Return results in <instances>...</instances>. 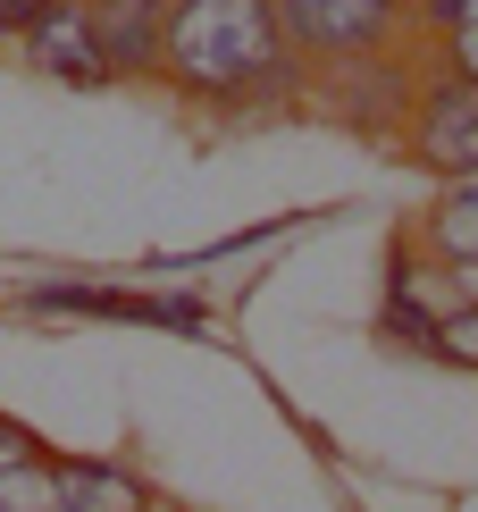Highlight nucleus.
Returning <instances> with one entry per match:
<instances>
[{
  "label": "nucleus",
  "mask_w": 478,
  "mask_h": 512,
  "mask_svg": "<svg viewBox=\"0 0 478 512\" xmlns=\"http://www.w3.org/2000/svg\"><path fill=\"white\" fill-rule=\"evenodd\" d=\"M42 512H160L151 487L126 471V462H59L51 454V479H42Z\"/></svg>",
  "instance_id": "nucleus-6"
},
{
  "label": "nucleus",
  "mask_w": 478,
  "mask_h": 512,
  "mask_svg": "<svg viewBox=\"0 0 478 512\" xmlns=\"http://www.w3.org/2000/svg\"><path fill=\"white\" fill-rule=\"evenodd\" d=\"M26 311H59V319H126V328H202L193 294H126V286H34Z\"/></svg>",
  "instance_id": "nucleus-5"
},
{
  "label": "nucleus",
  "mask_w": 478,
  "mask_h": 512,
  "mask_svg": "<svg viewBox=\"0 0 478 512\" xmlns=\"http://www.w3.org/2000/svg\"><path fill=\"white\" fill-rule=\"evenodd\" d=\"M34 17H42V0H0V42H17Z\"/></svg>",
  "instance_id": "nucleus-13"
},
{
  "label": "nucleus",
  "mask_w": 478,
  "mask_h": 512,
  "mask_svg": "<svg viewBox=\"0 0 478 512\" xmlns=\"http://www.w3.org/2000/svg\"><path fill=\"white\" fill-rule=\"evenodd\" d=\"M101 34V59L110 76H160V26H168V0H84Z\"/></svg>",
  "instance_id": "nucleus-7"
},
{
  "label": "nucleus",
  "mask_w": 478,
  "mask_h": 512,
  "mask_svg": "<svg viewBox=\"0 0 478 512\" xmlns=\"http://www.w3.org/2000/svg\"><path fill=\"white\" fill-rule=\"evenodd\" d=\"M34 76H59V84H118L110 59H101V34H93V9L84 0H42V17L17 34Z\"/></svg>",
  "instance_id": "nucleus-4"
},
{
  "label": "nucleus",
  "mask_w": 478,
  "mask_h": 512,
  "mask_svg": "<svg viewBox=\"0 0 478 512\" xmlns=\"http://www.w3.org/2000/svg\"><path fill=\"white\" fill-rule=\"evenodd\" d=\"M411 17L437 34H462V26H478V0H411Z\"/></svg>",
  "instance_id": "nucleus-11"
},
{
  "label": "nucleus",
  "mask_w": 478,
  "mask_h": 512,
  "mask_svg": "<svg viewBox=\"0 0 478 512\" xmlns=\"http://www.w3.org/2000/svg\"><path fill=\"white\" fill-rule=\"evenodd\" d=\"M411 244H420L445 277H478V168L470 177H445V194L428 202V219H420Z\"/></svg>",
  "instance_id": "nucleus-8"
},
{
  "label": "nucleus",
  "mask_w": 478,
  "mask_h": 512,
  "mask_svg": "<svg viewBox=\"0 0 478 512\" xmlns=\"http://www.w3.org/2000/svg\"><path fill=\"white\" fill-rule=\"evenodd\" d=\"M42 479H51V445L0 412V512H42Z\"/></svg>",
  "instance_id": "nucleus-9"
},
{
  "label": "nucleus",
  "mask_w": 478,
  "mask_h": 512,
  "mask_svg": "<svg viewBox=\"0 0 478 512\" xmlns=\"http://www.w3.org/2000/svg\"><path fill=\"white\" fill-rule=\"evenodd\" d=\"M160 84L202 101V110H244V101L294 93V51L277 34V9L269 0H168Z\"/></svg>",
  "instance_id": "nucleus-1"
},
{
  "label": "nucleus",
  "mask_w": 478,
  "mask_h": 512,
  "mask_svg": "<svg viewBox=\"0 0 478 512\" xmlns=\"http://www.w3.org/2000/svg\"><path fill=\"white\" fill-rule=\"evenodd\" d=\"M428 353H437V361H462V370H478V303H445L437 336H428Z\"/></svg>",
  "instance_id": "nucleus-10"
},
{
  "label": "nucleus",
  "mask_w": 478,
  "mask_h": 512,
  "mask_svg": "<svg viewBox=\"0 0 478 512\" xmlns=\"http://www.w3.org/2000/svg\"><path fill=\"white\" fill-rule=\"evenodd\" d=\"M445 68L478 84V26H462V34H445Z\"/></svg>",
  "instance_id": "nucleus-12"
},
{
  "label": "nucleus",
  "mask_w": 478,
  "mask_h": 512,
  "mask_svg": "<svg viewBox=\"0 0 478 512\" xmlns=\"http://www.w3.org/2000/svg\"><path fill=\"white\" fill-rule=\"evenodd\" d=\"M403 126H411V152H420L437 177H470L478 168V84L470 76H437V84H420L411 93V110H403Z\"/></svg>",
  "instance_id": "nucleus-3"
},
{
  "label": "nucleus",
  "mask_w": 478,
  "mask_h": 512,
  "mask_svg": "<svg viewBox=\"0 0 478 512\" xmlns=\"http://www.w3.org/2000/svg\"><path fill=\"white\" fill-rule=\"evenodd\" d=\"M277 34H286L294 59L311 68H361V59H386L395 34L411 26V0H269Z\"/></svg>",
  "instance_id": "nucleus-2"
}]
</instances>
